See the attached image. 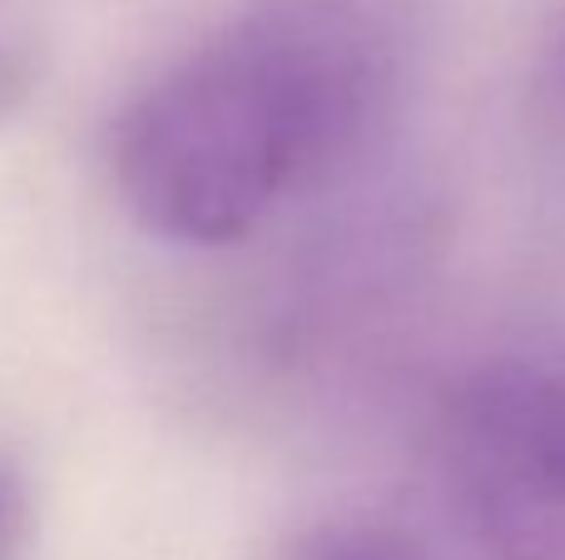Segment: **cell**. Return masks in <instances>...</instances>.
I'll return each mask as SVG.
<instances>
[{
  "mask_svg": "<svg viewBox=\"0 0 565 560\" xmlns=\"http://www.w3.org/2000/svg\"><path fill=\"white\" fill-rule=\"evenodd\" d=\"M298 560H422V551L382 526H348V531H328L322 541H312Z\"/></svg>",
  "mask_w": 565,
  "mask_h": 560,
  "instance_id": "cell-3",
  "label": "cell"
},
{
  "mask_svg": "<svg viewBox=\"0 0 565 560\" xmlns=\"http://www.w3.org/2000/svg\"><path fill=\"white\" fill-rule=\"evenodd\" d=\"M441 472L491 560H565V353H507L447 397Z\"/></svg>",
  "mask_w": 565,
  "mask_h": 560,
  "instance_id": "cell-2",
  "label": "cell"
},
{
  "mask_svg": "<svg viewBox=\"0 0 565 560\" xmlns=\"http://www.w3.org/2000/svg\"><path fill=\"white\" fill-rule=\"evenodd\" d=\"M412 30L417 0H258L125 109V208L174 244L254 234L387 115Z\"/></svg>",
  "mask_w": 565,
  "mask_h": 560,
  "instance_id": "cell-1",
  "label": "cell"
},
{
  "mask_svg": "<svg viewBox=\"0 0 565 560\" xmlns=\"http://www.w3.org/2000/svg\"><path fill=\"white\" fill-rule=\"evenodd\" d=\"M25 526H30L25 486H20L15 472L0 466V560H15L20 541H25Z\"/></svg>",
  "mask_w": 565,
  "mask_h": 560,
  "instance_id": "cell-4",
  "label": "cell"
}]
</instances>
